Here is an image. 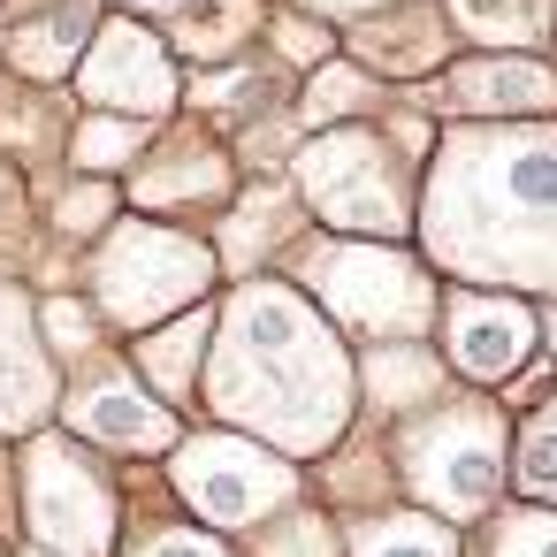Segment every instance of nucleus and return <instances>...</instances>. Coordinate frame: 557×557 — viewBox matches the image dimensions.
<instances>
[{
  "mask_svg": "<svg viewBox=\"0 0 557 557\" xmlns=\"http://www.w3.org/2000/svg\"><path fill=\"white\" fill-rule=\"evenodd\" d=\"M199 405L214 428L321 466L359 428V351L290 275H245L214 298Z\"/></svg>",
  "mask_w": 557,
  "mask_h": 557,
  "instance_id": "f257e3e1",
  "label": "nucleus"
},
{
  "mask_svg": "<svg viewBox=\"0 0 557 557\" xmlns=\"http://www.w3.org/2000/svg\"><path fill=\"white\" fill-rule=\"evenodd\" d=\"M412 252L443 283L557 298V123H435Z\"/></svg>",
  "mask_w": 557,
  "mask_h": 557,
  "instance_id": "f03ea898",
  "label": "nucleus"
},
{
  "mask_svg": "<svg viewBox=\"0 0 557 557\" xmlns=\"http://www.w3.org/2000/svg\"><path fill=\"white\" fill-rule=\"evenodd\" d=\"M382 443L397 496L450 527H481L511 496V405L488 389H450L428 412L382 428Z\"/></svg>",
  "mask_w": 557,
  "mask_h": 557,
  "instance_id": "7ed1b4c3",
  "label": "nucleus"
},
{
  "mask_svg": "<svg viewBox=\"0 0 557 557\" xmlns=\"http://www.w3.org/2000/svg\"><path fill=\"white\" fill-rule=\"evenodd\" d=\"M283 275L336 321L344 344H428L443 313V275L412 245H374V237H329L306 230Z\"/></svg>",
  "mask_w": 557,
  "mask_h": 557,
  "instance_id": "20e7f679",
  "label": "nucleus"
},
{
  "mask_svg": "<svg viewBox=\"0 0 557 557\" xmlns=\"http://www.w3.org/2000/svg\"><path fill=\"white\" fill-rule=\"evenodd\" d=\"M290 191L313 230L329 237H374V245H412L420 222V161L397 146V131L374 123H336L306 131L290 153Z\"/></svg>",
  "mask_w": 557,
  "mask_h": 557,
  "instance_id": "39448f33",
  "label": "nucleus"
},
{
  "mask_svg": "<svg viewBox=\"0 0 557 557\" xmlns=\"http://www.w3.org/2000/svg\"><path fill=\"white\" fill-rule=\"evenodd\" d=\"M77 290L100 306V321L131 344L207 298H222V260H214V237L207 230H184V222H153V214H131L77 252Z\"/></svg>",
  "mask_w": 557,
  "mask_h": 557,
  "instance_id": "423d86ee",
  "label": "nucleus"
},
{
  "mask_svg": "<svg viewBox=\"0 0 557 557\" xmlns=\"http://www.w3.org/2000/svg\"><path fill=\"white\" fill-rule=\"evenodd\" d=\"M16 519L24 542L47 557H115L131 527V488L115 466L62 428H39L16 443Z\"/></svg>",
  "mask_w": 557,
  "mask_h": 557,
  "instance_id": "0eeeda50",
  "label": "nucleus"
},
{
  "mask_svg": "<svg viewBox=\"0 0 557 557\" xmlns=\"http://www.w3.org/2000/svg\"><path fill=\"white\" fill-rule=\"evenodd\" d=\"M161 488H169V504L184 519H199L214 534H252L275 511L306 504V466L268 450V443H252V435H237V428L199 420L161 458Z\"/></svg>",
  "mask_w": 557,
  "mask_h": 557,
  "instance_id": "6e6552de",
  "label": "nucleus"
},
{
  "mask_svg": "<svg viewBox=\"0 0 557 557\" xmlns=\"http://www.w3.org/2000/svg\"><path fill=\"white\" fill-rule=\"evenodd\" d=\"M54 428H62L70 443H85V450L115 458V466H138V458H169L191 420L169 412V405L138 382V367L123 359V344H108L100 359H85V367L62 374Z\"/></svg>",
  "mask_w": 557,
  "mask_h": 557,
  "instance_id": "1a4fd4ad",
  "label": "nucleus"
},
{
  "mask_svg": "<svg viewBox=\"0 0 557 557\" xmlns=\"http://www.w3.org/2000/svg\"><path fill=\"white\" fill-rule=\"evenodd\" d=\"M77 108L85 115H131V123H176L184 115V62L169 54V32L161 24H138V16H100L77 77H70Z\"/></svg>",
  "mask_w": 557,
  "mask_h": 557,
  "instance_id": "9d476101",
  "label": "nucleus"
},
{
  "mask_svg": "<svg viewBox=\"0 0 557 557\" xmlns=\"http://www.w3.org/2000/svg\"><path fill=\"white\" fill-rule=\"evenodd\" d=\"M443 367L458 389H488L504 397L534 359H542V306L519 290H481V283H443Z\"/></svg>",
  "mask_w": 557,
  "mask_h": 557,
  "instance_id": "9b49d317",
  "label": "nucleus"
},
{
  "mask_svg": "<svg viewBox=\"0 0 557 557\" xmlns=\"http://www.w3.org/2000/svg\"><path fill=\"white\" fill-rule=\"evenodd\" d=\"M237 191H245V169H237L230 138H214V131L191 123V115L161 123L153 146H146V161L123 176V207H131V214L184 222V230H191V222H214Z\"/></svg>",
  "mask_w": 557,
  "mask_h": 557,
  "instance_id": "f8f14e48",
  "label": "nucleus"
},
{
  "mask_svg": "<svg viewBox=\"0 0 557 557\" xmlns=\"http://www.w3.org/2000/svg\"><path fill=\"white\" fill-rule=\"evenodd\" d=\"M435 123H557V62L542 54H450L420 100Z\"/></svg>",
  "mask_w": 557,
  "mask_h": 557,
  "instance_id": "ddd939ff",
  "label": "nucleus"
},
{
  "mask_svg": "<svg viewBox=\"0 0 557 557\" xmlns=\"http://www.w3.org/2000/svg\"><path fill=\"white\" fill-rule=\"evenodd\" d=\"M54 405H62V367L39 336V283L0 268V435L24 443L54 428Z\"/></svg>",
  "mask_w": 557,
  "mask_h": 557,
  "instance_id": "4468645a",
  "label": "nucleus"
},
{
  "mask_svg": "<svg viewBox=\"0 0 557 557\" xmlns=\"http://www.w3.org/2000/svg\"><path fill=\"white\" fill-rule=\"evenodd\" d=\"M458 54V32L443 16V0H389V9L344 24V62H359L374 85L389 92H412L428 85L443 62Z\"/></svg>",
  "mask_w": 557,
  "mask_h": 557,
  "instance_id": "2eb2a0df",
  "label": "nucleus"
},
{
  "mask_svg": "<svg viewBox=\"0 0 557 557\" xmlns=\"http://www.w3.org/2000/svg\"><path fill=\"white\" fill-rule=\"evenodd\" d=\"M306 207L290 191V176H252L222 214H214V260H222V283H245V275H283V260L298 252L306 237Z\"/></svg>",
  "mask_w": 557,
  "mask_h": 557,
  "instance_id": "dca6fc26",
  "label": "nucleus"
},
{
  "mask_svg": "<svg viewBox=\"0 0 557 557\" xmlns=\"http://www.w3.org/2000/svg\"><path fill=\"white\" fill-rule=\"evenodd\" d=\"M100 0H47V9H24L0 24V70L24 77V85H47V92H70L92 32H100Z\"/></svg>",
  "mask_w": 557,
  "mask_h": 557,
  "instance_id": "f3484780",
  "label": "nucleus"
},
{
  "mask_svg": "<svg viewBox=\"0 0 557 557\" xmlns=\"http://www.w3.org/2000/svg\"><path fill=\"white\" fill-rule=\"evenodd\" d=\"M290 100H298V77L268 47L245 54V62H222V70H191L184 77V115L207 123L214 138H237V131H252L268 115H290Z\"/></svg>",
  "mask_w": 557,
  "mask_h": 557,
  "instance_id": "a211bd4d",
  "label": "nucleus"
},
{
  "mask_svg": "<svg viewBox=\"0 0 557 557\" xmlns=\"http://www.w3.org/2000/svg\"><path fill=\"white\" fill-rule=\"evenodd\" d=\"M450 367L428 344H367L359 351V428H397L412 412H428L435 397H450Z\"/></svg>",
  "mask_w": 557,
  "mask_h": 557,
  "instance_id": "6ab92c4d",
  "label": "nucleus"
},
{
  "mask_svg": "<svg viewBox=\"0 0 557 557\" xmlns=\"http://www.w3.org/2000/svg\"><path fill=\"white\" fill-rule=\"evenodd\" d=\"M207 344H214V298L176 313V321H161V329H146V336H131L123 359L138 367V382L169 412H191L199 405V374H207Z\"/></svg>",
  "mask_w": 557,
  "mask_h": 557,
  "instance_id": "aec40b11",
  "label": "nucleus"
},
{
  "mask_svg": "<svg viewBox=\"0 0 557 557\" xmlns=\"http://www.w3.org/2000/svg\"><path fill=\"white\" fill-rule=\"evenodd\" d=\"M70 100L47 92V85H24L0 70V161H16L24 176H47L62 169V146H70Z\"/></svg>",
  "mask_w": 557,
  "mask_h": 557,
  "instance_id": "412c9836",
  "label": "nucleus"
},
{
  "mask_svg": "<svg viewBox=\"0 0 557 557\" xmlns=\"http://www.w3.org/2000/svg\"><path fill=\"white\" fill-rule=\"evenodd\" d=\"M344 527V557H473L466 527L420 511V504H374V511H351L336 519Z\"/></svg>",
  "mask_w": 557,
  "mask_h": 557,
  "instance_id": "4be33fe9",
  "label": "nucleus"
},
{
  "mask_svg": "<svg viewBox=\"0 0 557 557\" xmlns=\"http://www.w3.org/2000/svg\"><path fill=\"white\" fill-rule=\"evenodd\" d=\"M260 32H268V0H199L191 16L169 24V54L191 77V70H222V62L260 54Z\"/></svg>",
  "mask_w": 557,
  "mask_h": 557,
  "instance_id": "5701e85b",
  "label": "nucleus"
},
{
  "mask_svg": "<svg viewBox=\"0 0 557 557\" xmlns=\"http://www.w3.org/2000/svg\"><path fill=\"white\" fill-rule=\"evenodd\" d=\"M466 54H549L557 0H443Z\"/></svg>",
  "mask_w": 557,
  "mask_h": 557,
  "instance_id": "b1692460",
  "label": "nucleus"
},
{
  "mask_svg": "<svg viewBox=\"0 0 557 557\" xmlns=\"http://www.w3.org/2000/svg\"><path fill=\"white\" fill-rule=\"evenodd\" d=\"M389 108V85H374L359 62H321L298 77V100H290V123L298 131H336V123H374Z\"/></svg>",
  "mask_w": 557,
  "mask_h": 557,
  "instance_id": "393cba45",
  "label": "nucleus"
},
{
  "mask_svg": "<svg viewBox=\"0 0 557 557\" xmlns=\"http://www.w3.org/2000/svg\"><path fill=\"white\" fill-rule=\"evenodd\" d=\"M511 496L519 504H557V374L542 397L511 412Z\"/></svg>",
  "mask_w": 557,
  "mask_h": 557,
  "instance_id": "a878e982",
  "label": "nucleus"
},
{
  "mask_svg": "<svg viewBox=\"0 0 557 557\" xmlns=\"http://www.w3.org/2000/svg\"><path fill=\"white\" fill-rule=\"evenodd\" d=\"M153 146V123H131V115H70V146H62V169L70 176H131Z\"/></svg>",
  "mask_w": 557,
  "mask_h": 557,
  "instance_id": "bb28decb",
  "label": "nucleus"
},
{
  "mask_svg": "<svg viewBox=\"0 0 557 557\" xmlns=\"http://www.w3.org/2000/svg\"><path fill=\"white\" fill-rule=\"evenodd\" d=\"M237 557H344V527H336V511H321L306 496V504L275 511L268 527H252Z\"/></svg>",
  "mask_w": 557,
  "mask_h": 557,
  "instance_id": "cd10ccee",
  "label": "nucleus"
},
{
  "mask_svg": "<svg viewBox=\"0 0 557 557\" xmlns=\"http://www.w3.org/2000/svg\"><path fill=\"white\" fill-rule=\"evenodd\" d=\"M39 252H47V230H39V207H32V176L16 161H0V268L39 283Z\"/></svg>",
  "mask_w": 557,
  "mask_h": 557,
  "instance_id": "c85d7f7f",
  "label": "nucleus"
},
{
  "mask_svg": "<svg viewBox=\"0 0 557 557\" xmlns=\"http://www.w3.org/2000/svg\"><path fill=\"white\" fill-rule=\"evenodd\" d=\"M260 47H268L290 77H306V70H321V62L344 54V32L321 24V16H306V9H275V0H268V32H260Z\"/></svg>",
  "mask_w": 557,
  "mask_h": 557,
  "instance_id": "c756f323",
  "label": "nucleus"
},
{
  "mask_svg": "<svg viewBox=\"0 0 557 557\" xmlns=\"http://www.w3.org/2000/svg\"><path fill=\"white\" fill-rule=\"evenodd\" d=\"M481 557H557V504H519L504 496L481 519Z\"/></svg>",
  "mask_w": 557,
  "mask_h": 557,
  "instance_id": "7c9ffc66",
  "label": "nucleus"
},
{
  "mask_svg": "<svg viewBox=\"0 0 557 557\" xmlns=\"http://www.w3.org/2000/svg\"><path fill=\"white\" fill-rule=\"evenodd\" d=\"M115 557H237V542L184 519V511H161V519H131Z\"/></svg>",
  "mask_w": 557,
  "mask_h": 557,
  "instance_id": "2f4dec72",
  "label": "nucleus"
},
{
  "mask_svg": "<svg viewBox=\"0 0 557 557\" xmlns=\"http://www.w3.org/2000/svg\"><path fill=\"white\" fill-rule=\"evenodd\" d=\"M275 9H306V16H321V24H359V16H374V9H389V0H275Z\"/></svg>",
  "mask_w": 557,
  "mask_h": 557,
  "instance_id": "473e14b6",
  "label": "nucleus"
},
{
  "mask_svg": "<svg viewBox=\"0 0 557 557\" xmlns=\"http://www.w3.org/2000/svg\"><path fill=\"white\" fill-rule=\"evenodd\" d=\"M0 542H24V519H16V443L0 435Z\"/></svg>",
  "mask_w": 557,
  "mask_h": 557,
  "instance_id": "72a5a7b5",
  "label": "nucleus"
},
{
  "mask_svg": "<svg viewBox=\"0 0 557 557\" xmlns=\"http://www.w3.org/2000/svg\"><path fill=\"white\" fill-rule=\"evenodd\" d=\"M100 9H108V16H138V24H161V32H169L176 16H191V9H199V0H100Z\"/></svg>",
  "mask_w": 557,
  "mask_h": 557,
  "instance_id": "f704fd0d",
  "label": "nucleus"
},
{
  "mask_svg": "<svg viewBox=\"0 0 557 557\" xmlns=\"http://www.w3.org/2000/svg\"><path fill=\"white\" fill-rule=\"evenodd\" d=\"M542 351H549V367H557V306L542 313Z\"/></svg>",
  "mask_w": 557,
  "mask_h": 557,
  "instance_id": "c9c22d12",
  "label": "nucleus"
},
{
  "mask_svg": "<svg viewBox=\"0 0 557 557\" xmlns=\"http://www.w3.org/2000/svg\"><path fill=\"white\" fill-rule=\"evenodd\" d=\"M9 557H47V549H32V542H16V549H9Z\"/></svg>",
  "mask_w": 557,
  "mask_h": 557,
  "instance_id": "e433bc0d",
  "label": "nucleus"
},
{
  "mask_svg": "<svg viewBox=\"0 0 557 557\" xmlns=\"http://www.w3.org/2000/svg\"><path fill=\"white\" fill-rule=\"evenodd\" d=\"M9 549H16V542H0V557H9Z\"/></svg>",
  "mask_w": 557,
  "mask_h": 557,
  "instance_id": "4c0bfd02",
  "label": "nucleus"
},
{
  "mask_svg": "<svg viewBox=\"0 0 557 557\" xmlns=\"http://www.w3.org/2000/svg\"><path fill=\"white\" fill-rule=\"evenodd\" d=\"M549 54H557V39H549Z\"/></svg>",
  "mask_w": 557,
  "mask_h": 557,
  "instance_id": "58836bf2",
  "label": "nucleus"
}]
</instances>
